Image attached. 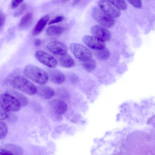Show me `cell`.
Wrapping results in <instances>:
<instances>
[{
	"mask_svg": "<svg viewBox=\"0 0 155 155\" xmlns=\"http://www.w3.org/2000/svg\"><path fill=\"white\" fill-rule=\"evenodd\" d=\"M64 18V17L62 16H57L50 21L48 23V25H50L52 24L58 23L62 21Z\"/></svg>",
	"mask_w": 155,
	"mask_h": 155,
	"instance_id": "484cf974",
	"label": "cell"
},
{
	"mask_svg": "<svg viewBox=\"0 0 155 155\" xmlns=\"http://www.w3.org/2000/svg\"><path fill=\"white\" fill-rule=\"evenodd\" d=\"M82 40L87 46L96 50L105 47V41L93 36H85L83 37Z\"/></svg>",
	"mask_w": 155,
	"mask_h": 155,
	"instance_id": "9c48e42d",
	"label": "cell"
},
{
	"mask_svg": "<svg viewBox=\"0 0 155 155\" xmlns=\"http://www.w3.org/2000/svg\"><path fill=\"white\" fill-rule=\"evenodd\" d=\"M96 50L95 55L98 58L101 60H106L110 56V51L108 49L105 47L102 49Z\"/></svg>",
	"mask_w": 155,
	"mask_h": 155,
	"instance_id": "d6986e66",
	"label": "cell"
},
{
	"mask_svg": "<svg viewBox=\"0 0 155 155\" xmlns=\"http://www.w3.org/2000/svg\"><path fill=\"white\" fill-rule=\"evenodd\" d=\"M8 93V94L15 97L19 101L21 106H25L28 104V99L22 94L13 90L10 91Z\"/></svg>",
	"mask_w": 155,
	"mask_h": 155,
	"instance_id": "ffe728a7",
	"label": "cell"
},
{
	"mask_svg": "<svg viewBox=\"0 0 155 155\" xmlns=\"http://www.w3.org/2000/svg\"><path fill=\"white\" fill-rule=\"evenodd\" d=\"M50 106L53 111L58 115L64 113L67 109L66 103L63 101L54 99L50 102Z\"/></svg>",
	"mask_w": 155,
	"mask_h": 155,
	"instance_id": "8fae6325",
	"label": "cell"
},
{
	"mask_svg": "<svg viewBox=\"0 0 155 155\" xmlns=\"http://www.w3.org/2000/svg\"><path fill=\"white\" fill-rule=\"evenodd\" d=\"M96 64L95 61L91 58L83 61L81 63L82 66L83 68L86 71L89 72L93 71L95 69Z\"/></svg>",
	"mask_w": 155,
	"mask_h": 155,
	"instance_id": "ac0fdd59",
	"label": "cell"
},
{
	"mask_svg": "<svg viewBox=\"0 0 155 155\" xmlns=\"http://www.w3.org/2000/svg\"><path fill=\"white\" fill-rule=\"evenodd\" d=\"M33 17V15L31 12H29L24 15L20 21L19 27L22 29L27 28L31 23Z\"/></svg>",
	"mask_w": 155,
	"mask_h": 155,
	"instance_id": "e0dca14e",
	"label": "cell"
},
{
	"mask_svg": "<svg viewBox=\"0 0 155 155\" xmlns=\"http://www.w3.org/2000/svg\"><path fill=\"white\" fill-rule=\"evenodd\" d=\"M11 85L14 88L30 95L36 94L37 87L32 82L21 76L14 77L9 81Z\"/></svg>",
	"mask_w": 155,
	"mask_h": 155,
	"instance_id": "7a4b0ae2",
	"label": "cell"
},
{
	"mask_svg": "<svg viewBox=\"0 0 155 155\" xmlns=\"http://www.w3.org/2000/svg\"><path fill=\"white\" fill-rule=\"evenodd\" d=\"M36 93L40 97L45 99H50L54 94V90L52 88L48 86L44 85L38 87H37Z\"/></svg>",
	"mask_w": 155,
	"mask_h": 155,
	"instance_id": "4fadbf2b",
	"label": "cell"
},
{
	"mask_svg": "<svg viewBox=\"0 0 155 155\" xmlns=\"http://www.w3.org/2000/svg\"><path fill=\"white\" fill-rule=\"evenodd\" d=\"M27 8V5L25 3L22 4L21 6L15 11L13 14L15 17L20 16L23 14Z\"/></svg>",
	"mask_w": 155,
	"mask_h": 155,
	"instance_id": "603a6c76",
	"label": "cell"
},
{
	"mask_svg": "<svg viewBox=\"0 0 155 155\" xmlns=\"http://www.w3.org/2000/svg\"><path fill=\"white\" fill-rule=\"evenodd\" d=\"M35 56L41 63L51 68L56 67L58 62L56 59L52 55L41 50L36 51Z\"/></svg>",
	"mask_w": 155,
	"mask_h": 155,
	"instance_id": "52a82bcc",
	"label": "cell"
},
{
	"mask_svg": "<svg viewBox=\"0 0 155 155\" xmlns=\"http://www.w3.org/2000/svg\"><path fill=\"white\" fill-rule=\"evenodd\" d=\"M98 5L102 11L112 18L121 15L120 9L110 0H100Z\"/></svg>",
	"mask_w": 155,
	"mask_h": 155,
	"instance_id": "8992f818",
	"label": "cell"
},
{
	"mask_svg": "<svg viewBox=\"0 0 155 155\" xmlns=\"http://www.w3.org/2000/svg\"><path fill=\"white\" fill-rule=\"evenodd\" d=\"M91 31L93 36L105 41H108L110 39L111 34L110 31L100 25H93L91 28Z\"/></svg>",
	"mask_w": 155,
	"mask_h": 155,
	"instance_id": "30bf717a",
	"label": "cell"
},
{
	"mask_svg": "<svg viewBox=\"0 0 155 155\" xmlns=\"http://www.w3.org/2000/svg\"><path fill=\"white\" fill-rule=\"evenodd\" d=\"M70 0H54L53 2L56 4H61L67 2Z\"/></svg>",
	"mask_w": 155,
	"mask_h": 155,
	"instance_id": "4dcf8cb0",
	"label": "cell"
},
{
	"mask_svg": "<svg viewBox=\"0 0 155 155\" xmlns=\"http://www.w3.org/2000/svg\"><path fill=\"white\" fill-rule=\"evenodd\" d=\"M132 5L137 8H140L142 5L141 0H127Z\"/></svg>",
	"mask_w": 155,
	"mask_h": 155,
	"instance_id": "cb8c5ba5",
	"label": "cell"
},
{
	"mask_svg": "<svg viewBox=\"0 0 155 155\" xmlns=\"http://www.w3.org/2000/svg\"><path fill=\"white\" fill-rule=\"evenodd\" d=\"M9 112L0 108V120L7 118L9 117Z\"/></svg>",
	"mask_w": 155,
	"mask_h": 155,
	"instance_id": "d4e9b609",
	"label": "cell"
},
{
	"mask_svg": "<svg viewBox=\"0 0 155 155\" xmlns=\"http://www.w3.org/2000/svg\"><path fill=\"white\" fill-rule=\"evenodd\" d=\"M49 18V16L47 15L39 19L32 29V34L33 35H37L41 32L46 25Z\"/></svg>",
	"mask_w": 155,
	"mask_h": 155,
	"instance_id": "5bb4252c",
	"label": "cell"
},
{
	"mask_svg": "<svg viewBox=\"0 0 155 155\" xmlns=\"http://www.w3.org/2000/svg\"><path fill=\"white\" fill-rule=\"evenodd\" d=\"M47 48L52 53L60 56L67 54L68 51L66 45L58 41L50 42L47 44Z\"/></svg>",
	"mask_w": 155,
	"mask_h": 155,
	"instance_id": "ba28073f",
	"label": "cell"
},
{
	"mask_svg": "<svg viewBox=\"0 0 155 155\" xmlns=\"http://www.w3.org/2000/svg\"><path fill=\"white\" fill-rule=\"evenodd\" d=\"M65 30V28L63 27L52 25L48 27L46 30L48 35L50 36H57L62 34Z\"/></svg>",
	"mask_w": 155,
	"mask_h": 155,
	"instance_id": "2e32d148",
	"label": "cell"
},
{
	"mask_svg": "<svg viewBox=\"0 0 155 155\" xmlns=\"http://www.w3.org/2000/svg\"><path fill=\"white\" fill-rule=\"evenodd\" d=\"M119 9L125 10L127 8V4L124 0H110Z\"/></svg>",
	"mask_w": 155,
	"mask_h": 155,
	"instance_id": "7402d4cb",
	"label": "cell"
},
{
	"mask_svg": "<svg viewBox=\"0 0 155 155\" xmlns=\"http://www.w3.org/2000/svg\"><path fill=\"white\" fill-rule=\"evenodd\" d=\"M24 0H12L11 3V7L12 9H15L18 7L23 1Z\"/></svg>",
	"mask_w": 155,
	"mask_h": 155,
	"instance_id": "83f0119b",
	"label": "cell"
},
{
	"mask_svg": "<svg viewBox=\"0 0 155 155\" xmlns=\"http://www.w3.org/2000/svg\"><path fill=\"white\" fill-rule=\"evenodd\" d=\"M24 74L28 78L40 85L46 83L49 79L48 74L44 70L32 64H28L25 68Z\"/></svg>",
	"mask_w": 155,
	"mask_h": 155,
	"instance_id": "6da1fadb",
	"label": "cell"
},
{
	"mask_svg": "<svg viewBox=\"0 0 155 155\" xmlns=\"http://www.w3.org/2000/svg\"><path fill=\"white\" fill-rule=\"evenodd\" d=\"M70 49L74 56L81 61H84L91 58V51L82 45L72 43L70 45Z\"/></svg>",
	"mask_w": 155,
	"mask_h": 155,
	"instance_id": "5b68a950",
	"label": "cell"
},
{
	"mask_svg": "<svg viewBox=\"0 0 155 155\" xmlns=\"http://www.w3.org/2000/svg\"><path fill=\"white\" fill-rule=\"evenodd\" d=\"M69 79L70 81L73 84L77 83L79 81L78 77L75 74H71L69 76Z\"/></svg>",
	"mask_w": 155,
	"mask_h": 155,
	"instance_id": "f1b7e54d",
	"label": "cell"
},
{
	"mask_svg": "<svg viewBox=\"0 0 155 155\" xmlns=\"http://www.w3.org/2000/svg\"><path fill=\"white\" fill-rule=\"evenodd\" d=\"M58 62L61 66L67 68L73 67L75 65L74 61L73 58L67 54L60 56Z\"/></svg>",
	"mask_w": 155,
	"mask_h": 155,
	"instance_id": "9a60e30c",
	"label": "cell"
},
{
	"mask_svg": "<svg viewBox=\"0 0 155 155\" xmlns=\"http://www.w3.org/2000/svg\"><path fill=\"white\" fill-rule=\"evenodd\" d=\"M81 0H74L72 5H75L78 4Z\"/></svg>",
	"mask_w": 155,
	"mask_h": 155,
	"instance_id": "d6a6232c",
	"label": "cell"
},
{
	"mask_svg": "<svg viewBox=\"0 0 155 155\" xmlns=\"http://www.w3.org/2000/svg\"><path fill=\"white\" fill-rule=\"evenodd\" d=\"M8 127L5 123L0 120V139L4 138L8 132Z\"/></svg>",
	"mask_w": 155,
	"mask_h": 155,
	"instance_id": "44dd1931",
	"label": "cell"
},
{
	"mask_svg": "<svg viewBox=\"0 0 155 155\" xmlns=\"http://www.w3.org/2000/svg\"><path fill=\"white\" fill-rule=\"evenodd\" d=\"M19 101L13 96L8 94H0V108L8 112L16 111L20 109Z\"/></svg>",
	"mask_w": 155,
	"mask_h": 155,
	"instance_id": "3957f363",
	"label": "cell"
},
{
	"mask_svg": "<svg viewBox=\"0 0 155 155\" xmlns=\"http://www.w3.org/2000/svg\"><path fill=\"white\" fill-rule=\"evenodd\" d=\"M92 15L94 19L103 26L110 28L114 25V21L113 18L100 8H94L92 10Z\"/></svg>",
	"mask_w": 155,
	"mask_h": 155,
	"instance_id": "277c9868",
	"label": "cell"
},
{
	"mask_svg": "<svg viewBox=\"0 0 155 155\" xmlns=\"http://www.w3.org/2000/svg\"><path fill=\"white\" fill-rule=\"evenodd\" d=\"M6 17L2 10H0V29L3 26L5 21Z\"/></svg>",
	"mask_w": 155,
	"mask_h": 155,
	"instance_id": "4316f807",
	"label": "cell"
},
{
	"mask_svg": "<svg viewBox=\"0 0 155 155\" xmlns=\"http://www.w3.org/2000/svg\"><path fill=\"white\" fill-rule=\"evenodd\" d=\"M49 79L53 83L61 84L65 80V77L64 74L60 71L56 69H51L48 71Z\"/></svg>",
	"mask_w": 155,
	"mask_h": 155,
	"instance_id": "7c38bea8",
	"label": "cell"
},
{
	"mask_svg": "<svg viewBox=\"0 0 155 155\" xmlns=\"http://www.w3.org/2000/svg\"><path fill=\"white\" fill-rule=\"evenodd\" d=\"M41 41L39 38L36 39L34 42V45L37 47L39 46L41 44Z\"/></svg>",
	"mask_w": 155,
	"mask_h": 155,
	"instance_id": "1f68e13d",
	"label": "cell"
},
{
	"mask_svg": "<svg viewBox=\"0 0 155 155\" xmlns=\"http://www.w3.org/2000/svg\"><path fill=\"white\" fill-rule=\"evenodd\" d=\"M14 154L11 151L0 148V155H13Z\"/></svg>",
	"mask_w": 155,
	"mask_h": 155,
	"instance_id": "f546056e",
	"label": "cell"
}]
</instances>
